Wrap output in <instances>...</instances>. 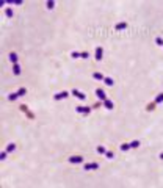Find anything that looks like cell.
Returning <instances> with one entry per match:
<instances>
[{
    "label": "cell",
    "mask_w": 163,
    "mask_h": 188,
    "mask_svg": "<svg viewBox=\"0 0 163 188\" xmlns=\"http://www.w3.org/2000/svg\"><path fill=\"white\" fill-rule=\"evenodd\" d=\"M96 150H97L99 154H105V152H107V150H105V147H104V146H97V147H96Z\"/></svg>",
    "instance_id": "7402d4cb"
},
{
    "label": "cell",
    "mask_w": 163,
    "mask_h": 188,
    "mask_svg": "<svg viewBox=\"0 0 163 188\" xmlns=\"http://www.w3.org/2000/svg\"><path fill=\"white\" fill-rule=\"evenodd\" d=\"M17 92V96L20 97V96H25V94H27V88H20L19 91H16Z\"/></svg>",
    "instance_id": "d6986e66"
},
{
    "label": "cell",
    "mask_w": 163,
    "mask_h": 188,
    "mask_svg": "<svg viewBox=\"0 0 163 188\" xmlns=\"http://www.w3.org/2000/svg\"><path fill=\"white\" fill-rule=\"evenodd\" d=\"M129 149H130V144H129V143H124V144H121V150H122V152H127Z\"/></svg>",
    "instance_id": "e0dca14e"
},
{
    "label": "cell",
    "mask_w": 163,
    "mask_h": 188,
    "mask_svg": "<svg viewBox=\"0 0 163 188\" xmlns=\"http://www.w3.org/2000/svg\"><path fill=\"white\" fill-rule=\"evenodd\" d=\"M158 158H160V160H163V152H161V154L158 155Z\"/></svg>",
    "instance_id": "f1b7e54d"
},
{
    "label": "cell",
    "mask_w": 163,
    "mask_h": 188,
    "mask_svg": "<svg viewBox=\"0 0 163 188\" xmlns=\"http://www.w3.org/2000/svg\"><path fill=\"white\" fill-rule=\"evenodd\" d=\"M155 44H157V46H163V38H155Z\"/></svg>",
    "instance_id": "d4e9b609"
},
{
    "label": "cell",
    "mask_w": 163,
    "mask_h": 188,
    "mask_svg": "<svg viewBox=\"0 0 163 188\" xmlns=\"http://www.w3.org/2000/svg\"><path fill=\"white\" fill-rule=\"evenodd\" d=\"M102 56H104V49H102V47H96V50H94V58H96V61H101Z\"/></svg>",
    "instance_id": "7a4b0ae2"
},
{
    "label": "cell",
    "mask_w": 163,
    "mask_h": 188,
    "mask_svg": "<svg viewBox=\"0 0 163 188\" xmlns=\"http://www.w3.org/2000/svg\"><path fill=\"white\" fill-rule=\"evenodd\" d=\"M72 94H74L77 99H80V100H85V99H86V96H85L82 91H79V89H72Z\"/></svg>",
    "instance_id": "52a82bcc"
},
{
    "label": "cell",
    "mask_w": 163,
    "mask_h": 188,
    "mask_svg": "<svg viewBox=\"0 0 163 188\" xmlns=\"http://www.w3.org/2000/svg\"><path fill=\"white\" fill-rule=\"evenodd\" d=\"M13 74L14 75H20V66H19V63L17 64H13Z\"/></svg>",
    "instance_id": "30bf717a"
},
{
    "label": "cell",
    "mask_w": 163,
    "mask_h": 188,
    "mask_svg": "<svg viewBox=\"0 0 163 188\" xmlns=\"http://www.w3.org/2000/svg\"><path fill=\"white\" fill-rule=\"evenodd\" d=\"M72 58H82V52H71Z\"/></svg>",
    "instance_id": "ffe728a7"
},
{
    "label": "cell",
    "mask_w": 163,
    "mask_h": 188,
    "mask_svg": "<svg viewBox=\"0 0 163 188\" xmlns=\"http://www.w3.org/2000/svg\"><path fill=\"white\" fill-rule=\"evenodd\" d=\"M6 154H8V152H6V150H3V152H2V155H0V160H5V158H6Z\"/></svg>",
    "instance_id": "4316f807"
},
{
    "label": "cell",
    "mask_w": 163,
    "mask_h": 188,
    "mask_svg": "<svg viewBox=\"0 0 163 188\" xmlns=\"http://www.w3.org/2000/svg\"><path fill=\"white\" fill-rule=\"evenodd\" d=\"M5 14H6V17H13V10H11V8H6V10H5Z\"/></svg>",
    "instance_id": "cb8c5ba5"
},
{
    "label": "cell",
    "mask_w": 163,
    "mask_h": 188,
    "mask_svg": "<svg viewBox=\"0 0 163 188\" xmlns=\"http://www.w3.org/2000/svg\"><path fill=\"white\" fill-rule=\"evenodd\" d=\"M96 96L101 99L102 102H104V100H107V94H105V91L102 88H96Z\"/></svg>",
    "instance_id": "3957f363"
},
{
    "label": "cell",
    "mask_w": 163,
    "mask_h": 188,
    "mask_svg": "<svg viewBox=\"0 0 163 188\" xmlns=\"http://www.w3.org/2000/svg\"><path fill=\"white\" fill-rule=\"evenodd\" d=\"M75 111L77 113H82V114H89L91 113V107H82V105H79V107H75Z\"/></svg>",
    "instance_id": "6da1fadb"
},
{
    "label": "cell",
    "mask_w": 163,
    "mask_h": 188,
    "mask_svg": "<svg viewBox=\"0 0 163 188\" xmlns=\"http://www.w3.org/2000/svg\"><path fill=\"white\" fill-rule=\"evenodd\" d=\"M115 28L116 30H124V28H127V22H118L115 25Z\"/></svg>",
    "instance_id": "7c38bea8"
},
{
    "label": "cell",
    "mask_w": 163,
    "mask_h": 188,
    "mask_svg": "<svg viewBox=\"0 0 163 188\" xmlns=\"http://www.w3.org/2000/svg\"><path fill=\"white\" fill-rule=\"evenodd\" d=\"M8 3H13V5H22V0H6Z\"/></svg>",
    "instance_id": "603a6c76"
},
{
    "label": "cell",
    "mask_w": 163,
    "mask_h": 188,
    "mask_svg": "<svg viewBox=\"0 0 163 188\" xmlns=\"http://www.w3.org/2000/svg\"><path fill=\"white\" fill-rule=\"evenodd\" d=\"M68 96H69V91H61V92H56L53 96V99L55 100H63V99H66Z\"/></svg>",
    "instance_id": "277c9868"
},
{
    "label": "cell",
    "mask_w": 163,
    "mask_h": 188,
    "mask_svg": "<svg viewBox=\"0 0 163 188\" xmlns=\"http://www.w3.org/2000/svg\"><path fill=\"white\" fill-rule=\"evenodd\" d=\"M19 96H17V92H13V94H10V96H8V100H11V102H13V100H16Z\"/></svg>",
    "instance_id": "44dd1931"
},
{
    "label": "cell",
    "mask_w": 163,
    "mask_h": 188,
    "mask_svg": "<svg viewBox=\"0 0 163 188\" xmlns=\"http://www.w3.org/2000/svg\"><path fill=\"white\" fill-rule=\"evenodd\" d=\"M69 163H74V165L83 163V157L82 155H72V157H69Z\"/></svg>",
    "instance_id": "5b68a950"
},
{
    "label": "cell",
    "mask_w": 163,
    "mask_h": 188,
    "mask_svg": "<svg viewBox=\"0 0 163 188\" xmlns=\"http://www.w3.org/2000/svg\"><path fill=\"white\" fill-rule=\"evenodd\" d=\"M102 104H104V107H105V108H107V110H113V108H115V104H113V102H111V100H110V99H107V100H104V102H102Z\"/></svg>",
    "instance_id": "9c48e42d"
},
{
    "label": "cell",
    "mask_w": 163,
    "mask_h": 188,
    "mask_svg": "<svg viewBox=\"0 0 163 188\" xmlns=\"http://www.w3.org/2000/svg\"><path fill=\"white\" fill-rule=\"evenodd\" d=\"M97 168H99V165L94 163V162H91V163H85V165H83V169H85V171H91V169H97Z\"/></svg>",
    "instance_id": "8992f818"
},
{
    "label": "cell",
    "mask_w": 163,
    "mask_h": 188,
    "mask_svg": "<svg viewBox=\"0 0 163 188\" xmlns=\"http://www.w3.org/2000/svg\"><path fill=\"white\" fill-rule=\"evenodd\" d=\"M130 144V149H137V147H140V140H135V141H132V143H129Z\"/></svg>",
    "instance_id": "4fadbf2b"
},
{
    "label": "cell",
    "mask_w": 163,
    "mask_h": 188,
    "mask_svg": "<svg viewBox=\"0 0 163 188\" xmlns=\"http://www.w3.org/2000/svg\"><path fill=\"white\" fill-rule=\"evenodd\" d=\"M163 102V92H160L157 97H155V104H161Z\"/></svg>",
    "instance_id": "ac0fdd59"
},
{
    "label": "cell",
    "mask_w": 163,
    "mask_h": 188,
    "mask_svg": "<svg viewBox=\"0 0 163 188\" xmlns=\"http://www.w3.org/2000/svg\"><path fill=\"white\" fill-rule=\"evenodd\" d=\"M14 149H16V144H14V143H10L8 146H6V149H5V150H6V152H13Z\"/></svg>",
    "instance_id": "5bb4252c"
},
{
    "label": "cell",
    "mask_w": 163,
    "mask_h": 188,
    "mask_svg": "<svg viewBox=\"0 0 163 188\" xmlns=\"http://www.w3.org/2000/svg\"><path fill=\"white\" fill-rule=\"evenodd\" d=\"M88 56H89L88 52H82V58H88Z\"/></svg>",
    "instance_id": "83f0119b"
},
{
    "label": "cell",
    "mask_w": 163,
    "mask_h": 188,
    "mask_svg": "<svg viewBox=\"0 0 163 188\" xmlns=\"http://www.w3.org/2000/svg\"><path fill=\"white\" fill-rule=\"evenodd\" d=\"M93 77H94V80H104V78H105V77L101 74V72H94Z\"/></svg>",
    "instance_id": "9a60e30c"
},
{
    "label": "cell",
    "mask_w": 163,
    "mask_h": 188,
    "mask_svg": "<svg viewBox=\"0 0 163 188\" xmlns=\"http://www.w3.org/2000/svg\"><path fill=\"white\" fill-rule=\"evenodd\" d=\"M104 83L107 85V86H113V85H115V80H113L111 77H105L104 78Z\"/></svg>",
    "instance_id": "8fae6325"
},
{
    "label": "cell",
    "mask_w": 163,
    "mask_h": 188,
    "mask_svg": "<svg viewBox=\"0 0 163 188\" xmlns=\"http://www.w3.org/2000/svg\"><path fill=\"white\" fill-rule=\"evenodd\" d=\"M105 155H107V158H110V160H111L113 157H115V154H113L111 150H107V152H105Z\"/></svg>",
    "instance_id": "484cf974"
},
{
    "label": "cell",
    "mask_w": 163,
    "mask_h": 188,
    "mask_svg": "<svg viewBox=\"0 0 163 188\" xmlns=\"http://www.w3.org/2000/svg\"><path fill=\"white\" fill-rule=\"evenodd\" d=\"M10 61H11L13 64H17V63H19V56H17L16 52H11V53H10Z\"/></svg>",
    "instance_id": "ba28073f"
},
{
    "label": "cell",
    "mask_w": 163,
    "mask_h": 188,
    "mask_svg": "<svg viewBox=\"0 0 163 188\" xmlns=\"http://www.w3.org/2000/svg\"><path fill=\"white\" fill-rule=\"evenodd\" d=\"M55 8V0H47V10H53Z\"/></svg>",
    "instance_id": "2e32d148"
}]
</instances>
